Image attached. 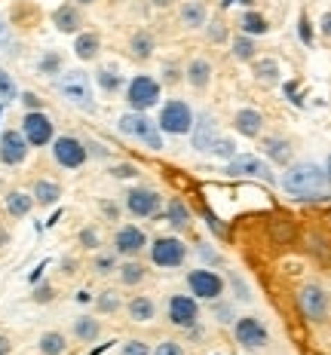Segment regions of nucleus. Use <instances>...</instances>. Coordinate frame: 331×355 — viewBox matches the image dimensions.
<instances>
[{"mask_svg": "<svg viewBox=\"0 0 331 355\" xmlns=\"http://www.w3.org/2000/svg\"><path fill=\"white\" fill-rule=\"evenodd\" d=\"M99 209H101V214H105L108 220H120V205H117V202H110V199H101V202H99Z\"/></svg>", "mask_w": 331, "mask_h": 355, "instance_id": "603ef678", "label": "nucleus"}, {"mask_svg": "<svg viewBox=\"0 0 331 355\" xmlns=\"http://www.w3.org/2000/svg\"><path fill=\"white\" fill-rule=\"evenodd\" d=\"M205 224H209V230L215 233V236H224V227L218 224V218H215V214H205Z\"/></svg>", "mask_w": 331, "mask_h": 355, "instance_id": "6e6d98bb", "label": "nucleus"}, {"mask_svg": "<svg viewBox=\"0 0 331 355\" xmlns=\"http://www.w3.org/2000/svg\"><path fill=\"white\" fill-rule=\"evenodd\" d=\"M291 141L282 135H264L261 138V153L267 157L270 166H291Z\"/></svg>", "mask_w": 331, "mask_h": 355, "instance_id": "a211bd4d", "label": "nucleus"}, {"mask_svg": "<svg viewBox=\"0 0 331 355\" xmlns=\"http://www.w3.org/2000/svg\"><path fill=\"white\" fill-rule=\"evenodd\" d=\"M233 3H239V0H221V6H224V10H227V6H233Z\"/></svg>", "mask_w": 331, "mask_h": 355, "instance_id": "e2e57ef3", "label": "nucleus"}, {"mask_svg": "<svg viewBox=\"0 0 331 355\" xmlns=\"http://www.w3.org/2000/svg\"><path fill=\"white\" fill-rule=\"evenodd\" d=\"M74 55L80 58V62H95V58L101 55V34L99 31H80L74 34Z\"/></svg>", "mask_w": 331, "mask_h": 355, "instance_id": "5701e85b", "label": "nucleus"}, {"mask_svg": "<svg viewBox=\"0 0 331 355\" xmlns=\"http://www.w3.org/2000/svg\"><path fill=\"white\" fill-rule=\"evenodd\" d=\"M298 34H300V43H304V46H313V25H310V19H307V16H300Z\"/></svg>", "mask_w": 331, "mask_h": 355, "instance_id": "8fccbe9b", "label": "nucleus"}, {"mask_svg": "<svg viewBox=\"0 0 331 355\" xmlns=\"http://www.w3.org/2000/svg\"><path fill=\"white\" fill-rule=\"evenodd\" d=\"M166 220L175 227V230H187L190 227V209H187V202L184 199H169L166 202Z\"/></svg>", "mask_w": 331, "mask_h": 355, "instance_id": "f704fd0d", "label": "nucleus"}, {"mask_svg": "<svg viewBox=\"0 0 331 355\" xmlns=\"http://www.w3.org/2000/svg\"><path fill=\"white\" fill-rule=\"evenodd\" d=\"M77 242L83 251H99L101 248V233L99 227H83V230L77 233Z\"/></svg>", "mask_w": 331, "mask_h": 355, "instance_id": "ea45409f", "label": "nucleus"}, {"mask_svg": "<svg viewBox=\"0 0 331 355\" xmlns=\"http://www.w3.org/2000/svg\"><path fill=\"white\" fill-rule=\"evenodd\" d=\"M147 251H151V263L160 266V270H178L187 261V245L178 236H157L147 245Z\"/></svg>", "mask_w": 331, "mask_h": 355, "instance_id": "0eeeda50", "label": "nucleus"}, {"mask_svg": "<svg viewBox=\"0 0 331 355\" xmlns=\"http://www.w3.org/2000/svg\"><path fill=\"white\" fill-rule=\"evenodd\" d=\"M110 178H117V181H132V178H138V166H132V162H117V166H110Z\"/></svg>", "mask_w": 331, "mask_h": 355, "instance_id": "49530a36", "label": "nucleus"}, {"mask_svg": "<svg viewBox=\"0 0 331 355\" xmlns=\"http://www.w3.org/2000/svg\"><path fill=\"white\" fill-rule=\"evenodd\" d=\"M151 355H187V349H184L178 340H160Z\"/></svg>", "mask_w": 331, "mask_h": 355, "instance_id": "a18cd8bd", "label": "nucleus"}, {"mask_svg": "<svg viewBox=\"0 0 331 355\" xmlns=\"http://www.w3.org/2000/svg\"><path fill=\"white\" fill-rule=\"evenodd\" d=\"M31 300H34V303H53V300H56V288L49 285V282H40V285L34 288Z\"/></svg>", "mask_w": 331, "mask_h": 355, "instance_id": "09e8293b", "label": "nucleus"}, {"mask_svg": "<svg viewBox=\"0 0 331 355\" xmlns=\"http://www.w3.org/2000/svg\"><path fill=\"white\" fill-rule=\"evenodd\" d=\"M19 98V86L12 80V73H6L0 68V101H16Z\"/></svg>", "mask_w": 331, "mask_h": 355, "instance_id": "a19ab883", "label": "nucleus"}, {"mask_svg": "<svg viewBox=\"0 0 331 355\" xmlns=\"http://www.w3.org/2000/svg\"><path fill=\"white\" fill-rule=\"evenodd\" d=\"M117 266H120V254H117L114 248H110V251H95V254H92V261H90L92 276H99V279L114 276V272H117Z\"/></svg>", "mask_w": 331, "mask_h": 355, "instance_id": "7c9ffc66", "label": "nucleus"}, {"mask_svg": "<svg viewBox=\"0 0 331 355\" xmlns=\"http://www.w3.org/2000/svg\"><path fill=\"white\" fill-rule=\"evenodd\" d=\"M92 300H95V309H99L101 315H117L123 306H126L117 288H105V291H99Z\"/></svg>", "mask_w": 331, "mask_h": 355, "instance_id": "c9c22d12", "label": "nucleus"}, {"mask_svg": "<svg viewBox=\"0 0 331 355\" xmlns=\"http://www.w3.org/2000/svg\"><path fill=\"white\" fill-rule=\"evenodd\" d=\"M65 71V58H62V53L58 49H46V53L40 55V62H37V73L40 77H58V73Z\"/></svg>", "mask_w": 331, "mask_h": 355, "instance_id": "4c0bfd02", "label": "nucleus"}, {"mask_svg": "<svg viewBox=\"0 0 331 355\" xmlns=\"http://www.w3.org/2000/svg\"><path fill=\"white\" fill-rule=\"evenodd\" d=\"M3 209H6L10 218L22 220V218H28V214L34 211V196L25 193V190H10V193L3 196Z\"/></svg>", "mask_w": 331, "mask_h": 355, "instance_id": "bb28decb", "label": "nucleus"}, {"mask_svg": "<svg viewBox=\"0 0 331 355\" xmlns=\"http://www.w3.org/2000/svg\"><path fill=\"white\" fill-rule=\"evenodd\" d=\"M28 150H31V144L25 141V135L19 129H6L0 135V162L3 166H10V168L22 166L28 159Z\"/></svg>", "mask_w": 331, "mask_h": 355, "instance_id": "dca6fc26", "label": "nucleus"}, {"mask_svg": "<svg viewBox=\"0 0 331 355\" xmlns=\"http://www.w3.org/2000/svg\"><path fill=\"white\" fill-rule=\"evenodd\" d=\"M160 92H163L160 80L147 77V73H135V77L126 83V105H129V110H142V114H147L151 107L160 105Z\"/></svg>", "mask_w": 331, "mask_h": 355, "instance_id": "423d86ee", "label": "nucleus"}, {"mask_svg": "<svg viewBox=\"0 0 331 355\" xmlns=\"http://www.w3.org/2000/svg\"><path fill=\"white\" fill-rule=\"evenodd\" d=\"M123 309H126L129 322H135V324H147V322L157 319V300L147 297V294H135V297H129Z\"/></svg>", "mask_w": 331, "mask_h": 355, "instance_id": "4be33fe9", "label": "nucleus"}, {"mask_svg": "<svg viewBox=\"0 0 331 355\" xmlns=\"http://www.w3.org/2000/svg\"><path fill=\"white\" fill-rule=\"evenodd\" d=\"M6 242H10V230H3V227H0V248H3Z\"/></svg>", "mask_w": 331, "mask_h": 355, "instance_id": "bf43d9fd", "label": "nucleus"}, {"mask_svg": "<svg viewBox=\"0 0 331 355\" xmlns=\"http://www.w3.org/2000/svg\"><path fill=\"white\" fill-rule=\"evenodd\" d=\"M153 53H157V37L151 31H135L129 37V55L135 58V62H151Z\"/></svg>", "mask_w": 331, "mask_h": 355, "instance_id": "a878e982", "label": "nucleus"}, {"mask_svg": "<svg viewBox=\"0 0 331 355\" xmlns=\"http://www.w3.org/2000/svg\"><path fill=\"white\" fill-rule=\"evenodd\" d=\"M224 172L233 178H255V181H264V184H279V178L273 175V166L267 159L255 157V153H237L227 162Z\"/></svg>", "mask_w": 331, "mask_h": 355, "instance_id": "6e6552de", "label": "nucleus"}, {"mask_svg": "<svg viewBox=\"0 0 331 355\" xmlns=\"http://www.w3.org/2000/svg\"><path fill=\"white\" fill-rule=\"evenodd\" d=\"M190 135H194V147H196V150H209L212 141L218 138L215 116H212V114H200L194 120V132H190Z\"/></svg>", "mask_w": 331, "mask_h": 355, "instance_id": "393cba45", "label": "nucleus"}, {"mask_svg": "<svg viewBox=\"0 0 331 355\" xmlns=\"http://www.w3.org/2000/svg\"><path fill=\"white\" fill-rule=\"evenodd\" d=\"M49 147H53L56 166H62L65 172H77V168H83L90 162V147L77 135H56Z\"/></svg>", "mask_w": 331, "mask_h": 355, "instance_id": "39448f33", "label": "nucleus"}, {"mask_svg": "<svg viewBox=\"0 0 331 355\" xmlns=\"http://www.w3.org/2000/svg\"><path fill=\"white\" fill-rule=\"evenodd\" d=\"M325 184H328L325 168L316 166V162H294V166H285V175L279 178V187L289 196H298V199L322 193Z\"/></svg>", "mask_w": 331, "mask_h": 355, "instance_id": "f257e3e1", "label": "nucleus"}, {"mask_svg": "<svg viewBox=\"0 0 331 355\" xmlns=\"http://www.w3.org/2000/svg\"><path fill=\"white\" fill-rule=\"evenodd\" d=\"M12 352V337L0 334V355H10Z\"/></svg>", "mask_w": 331, "mask_h": 355, "instance_id": "4d7b16f0", "label": "nucleus"}, {"mask_svg": "<svg viewBox=\"0 0 331 355\" xmlns=\"http://www.w3.org/2000/svg\"><path fill=\"white\" fill-rule=\"evenodd\" d=\"M264 114L257 107H239L237 114H233V129H237V135L242 138H261L264 132Z\"/></svg>", "mask_w": 331, "mask_h": 355, "instance_id": "6ab92c4d", "label": "nucleus"}, {"mask_svg": "<svg viewBox=\"0 0 331 355\" xmlns=\"http://www.w3.org/2000/svg\"><path fill=\"white\" fill-rule=\"evenodd\" d=\"M0 53H16V37H12V25L0 16Z\"/></svg>", "mask_w": 331, "mask_h": 355, "instance_id": "79ce46f5", "label": "nucleus"}, {"mask_svg": "<svg viewBox=\"0 0 331 355\" xmlns=\"http://www.w3.org/2000/svg\"><path fill=\"white\" fill-rule=\"evenodd\" d=\"M147 245H151V239H147V233L138 224H123L120 230L114 233V251L120 254V261L138 257Z\"/></svg>", "mask_w": 331, "mask_h": 355, "instance_id": "2eb2a0df", "label": "nucleus"}, {"mask_svg": "<svg viewBox=\"0 0 331 355\" xmlns=\"http://www.w3.org/2000/svg\"><path fill=\"white\" fill-rule=\"evenodd\" d=\"M31 196H34V205L53 209L58 199H62V184L53 181V178H37L34 187H31Z\"/></svg>", "mask_w": 331, "mask_h": 355, "instance_id": "b1692460", "label": "nucleus"}, {"mask_svg": "<svg viewBox=\"0 0 331 355\" xmlns=\"http://www.w3.org/2000/svg\"><path fill=\"white\" fill-rule=\"evenodd\" d=\"M233 337H237V343L246 346V349H264V346L270 343L267 324L261 319H255V315H242V319L233 322Z\"/></svg>", "mask_w": 331, "mask_h": 355, "instance_id": "4468645a", "label": "nucleus"}, {"mask_svg": "<svg viewBox=\"0 0 331 355\" xmlns=\"http://www.w3.org/2000/svg\"><path fill=\"white\" fill-rule=\"evenodd\" d=\"M74 3H77V6H83V10H86V6H95V3H99V0H74Z\"/></svg>", "mask_w": 331, "mask_h": 355, "instance_id": "680f3d73", "label": "nucleus"}, {"mask_svg": "<svg viewBox=\"0 0 331 355\" xmlns=\"http://www.w3.org/2000/svg\"><path fill=\"white\" fill-rule=\"evenodd\" d=\"M230 55L237 58V62L252 64L257 58V40H255V37H248V34H237L230 40Z\"/></svg>", "mask_w": 331, "mask_h": 355, "instance_id": "72a5a7b5", "label": "nucleus"}, {"mask_svg": "<svg viewBox=\"0 0 331 355\" xmlns=\"http://www.w3.org/2000/svg\"><path fill=\"white\" fill-rule=\"evenodd\" d=\"M205 40L209 43H227V25L224 21H205Z\"/></svg>", "mask_w": 331, "mask_h": 355, "instance_id": "c03bdc74", "label": "nucleus"}, {"mask_svg": "<svg viewBox=\"0 0 331 355\" xmlns=\"http://www.w3.org/2000/svg\"><path fill=\"white\" fill-rule=\"evenodd\" d=\"M194 120H196V114H194V107H190L187 101L169 98L166 105L160 107L157 125H160V132H163V135L181 138V135H190V132H194Z\"/></svg>", "mask_w": 331, "mask_h": 355, "instance_id": "20e7f679", "label": "nucleus"}, {"mask_svg": "<svg viewBox=\"0 0 331 355\" xmlns=\"http://www.w3.org/2000/svg\"><path fill=\"white\" fill-rule=\"evenodd\" d=\"M166 315L175 328H184V331L196 328V322H200V300H196L194 294H172L169 306H166Z\"/></svg>", "mask_w": 331, "mask_h": 355, "instance_id": "ddd939ff", "label": "nucleus"}, {"mask_svg": "<svg viewBox=\"0 0 331 355\" xmlns=\"http://www.w3.org/2000/svg\"><path fill=\"white\" fill-rule=\"evenodd\" d=\"M95 83H99V89L105 95H117L120 89H126V83H123V77H120V71L110 68V64H105V68L95 71Z\"/></svg>", "mask_w": 331, "mask_h": 355, "instance_id": "e433bc0d", "label": "nucleus"}, {"mask_svg": "<svg viewBox=\"0 0 331 355\" xmlns=\"http://www.w3.org/2000/svg\"><path fill=\"white\" fill-rule=\"evenodd\" d=\"M117 279H120L123 288H138L147 279V266L138 261V257L120 261V266H117Z\"/></svg>", "mask_w": 331, "mask_h": 355, "instance_id": "cd10ccee", "label": "nucleus"}, {"mask_svg": "<svg viewBox=\"0 0 331 355\" xmlns=\"http://www.w3.org/2000/svg\"><path fill=\"white\" fill-rule=\"evenodd\" d=\"M53 89L68 101V105L80 107L83 114H95V92H92V80L86 71H80V68L62 71L53 80Z\"/></svg>", "mask_w": 331, "mask_h": 355, "instance_id": "f03ea898", "label": "nucleus"}, {"mask_svg": "<svg viewBox=\"0 0 331 355\" xmlns=\"http://www.w3.org/2000/svg\"><path fill=\"white\" fill-rule=\"evenodd\" d=\"M270 31V21L267 16H261L257 10H246L239 16V34H248V37H264Z\"/></svg>", "mask_w": 331, "mask_h": 355, "instance_id": "473e14b6", "label": "nucleus"}, {"mask_svg": "<svg viewBox=\"0 0 331 355\" xmlns=\"http://www.w3.org/2000/svg\"><path fill=\"white\" fill-rule=\"evenodd\" d=\"M187 288H190V294H194L196 300H221L227 282H224L221 272L209 270V266H200V270L187 272Z\"/></svg>", "mask_w": 331, "mask_h": 355, "instance_id": "9b49d317", "label": "nucleus"}, {"mask_svg": "<svg viewBox=\"0 0 331 355\" xmlns=\"http://www.w3.org/2000/svg\"><path fill=\"white\" fill-rule=\"evenodd\" d=\"M71 334L77 343H95L101 337V322L95 315H77L71 324Z\"/></svg>", "mask_w": 331, "mask_h": 355, "instance_id": "c85d7f7f", "label": "nucleus"}, {"mask_svg": "<svg viewBox=\"0 0 331 355\" xmlns=\"http://www.w3.org/2000/svg\"><path fill=\"white\" fill-rule=\"evenodd\" d=\"M252 73L261 86H276L282 80V68H279L276 58H255L252 62Z\"/></svg>", "mask_w": 331, "mask_h": 355, "instance_id": "c756f323", "label": "nucleus"}, {"mask_svg": "<svg viewBox=\"0 0 331 355\" xmlns=\"http://www.w3.org/2000/svg\"><path fill=\"white\" fill-rule=\"evenodd\" d=\"M117 132L132 138V141L144 144L147 150H163L166 147L163 132H160L157 120H151V116L142 114V110H129V114H123L120 120H117Z\"/></svg>", "mask_w": 331, "mask_h": 355, "instance_id": "7ed1b4c3", "label": "nucleus"}, {"mask_svg": "<svg viewBox=\"0 0 331 355\" xmlns=\"http://www.w3.org/2000/svg\"><path fill=\"white\" fill-rule=\"evenodd\" d=\"M53 28L58 34H80L86 25V16H83V6H77L74 0H65L53 10Z\"/></svg>", "mask_w": 331, "mask_h": 355, "instance_id": "f3484780", "label": "nucleus"}, {"mask_svg": "<svg viewBox=\"0 0 331 355\" xmlns=\"http://www.w3.org/2000/svg\"><path fill=\"white\" fill-rule=\"evenodd\" d=\"M19 101L25 105V110H43V98L37 92H19Z\"/></svg>", "mask_w": 331, "mask_h": 355, "instance_id": "3c124183", "label": "nucleus"}, {"mask_svg": "<svg viewBox=\"0 0 331 355\" xmlns=\"http://www.w3.org/2000/svg\"><path fill=\"white\" fill-rule=\"evenodd\" d=\"M325 178H328V181H331V159H328V168H325Z\"/></svg>", "mask_w": 331, "mask_h": 355, "instance_id": "0e129e2a", "label": "nucleus"}, {"mask_svg": "<svg viewBox=\"0 0 331 355\" xmlns=\"http://www.w3.org/2000/svg\"><path fill=\"white\" fill-rule=\"evenodd\" d=\"M175 3H178V0H151L153 10H172Z\"/></svg>", "mask_w": 331, "mask_h": 355, "instance_id": "13d9d810", "label": "nucleus"}, {"mask_svg": "<svg viewBox=\"0 0 331 355\" xmlns=\"http://www.w3.org/2000/svg\"><path fill=\"white\" fill-rule=\"evenodd\" d=\"M209 153L212 157H218V159H224V162H230L233 157H237V141H230V138H215L209 147Z\"/></svg>", "mask_w": 331, "mask_h": 355, "instance_id": "58836bf2", "label": "nucleus"}, {"mask_svg": "<svg viewBox=\"0 0 331 355\" xmlns=\"http://www.w3.org/2000/svg\"><path fill=\"white\" fill-rule=\"evenodd\" d=\"M160 73H163V77H160V80H163V86H178L184 80V68H181V64H175V62H166Z\"/></svg>", "mask_w": 331, "mask_h": 355, "instance_id": "37998d69", "label": "nucleus"}, {"mask_svg": "<svg viewBox=\"0 0 331 355\" xmlns=\"http://www.w3.org/2000/svg\"><path fill=\"white\" fill-rule=\"evenodd\" d=\"M77 257H62V276H77Z\"/></svg>", "mask_w": 331, "mask_h": 355, "instance_id": "864d4df0", "label": "nucleus"}, {"mask_svg": "<svg viewBox=\"0 0 331 355\" xmlns=\"http://www.w3.org/2000/svg\"><path fill=\"white\" fill-rule=\"evenodd\" d=\"M212 73H215V68H212L209 58H190L184 64V83L196 89V92H203V89L212 86Z\"/></svg>", "mask_w": 331, "mask_h": 355, "instance_id": "aec40b11", "label": "nucleus"}, {"mask_svg": "<svg viewBox=\"0 0 331 355\" xmlns=\"http://www.w3.org/2000/svg\"><path fill=\"white\" fill-rule=\"evenodd\" d=\"M77 300H80V303H90L92 297H90V291H77Z\"/></svg>", "mask_w": 331, "mask_h": 355, "instance_id": "052dcab7", "label": "nucleus"}, {"mask_svg": "<svg viewBox=\"0 0 331 355\" xmlns=\"http://www.w3.org/2000/svg\"><path fill=\"white\" fill-rule=\"evenodd\" d=\"M123 209L132 218H153V214H160V209H163V196H160V190L138 184V187H129L123 193Z\"/></svg>", "mask_w": 331, "mask_h": 355, "instance_id": "1a4fd4ad", "label": "nucleus"}, {"mask_svg": "<svg viewBox=\"0 0 331 355\" xmlns=\"http://www.w3.org/2000/svg\"><path fill=\"white\" fill-rule=\"evenodd\" d=\"M178 21L187 31H203L205 21H209V10H205V3H200V0H181Z\"/></svg>", "mask_w": 331, "mask_h": 355, "instance_id": "412c9836", "label": "nucleus"}, {"mask_svg": "<svg viewBox=\"0 0 331 355\" xmlns=\"http://www.w3.org/2000/svg\"><path fill=\"white\" fill-rule=\"evenodd\" d=\"M22 135H25V141L31 147H49L56 138V125L49 120L43 110H25V116H22Z\"/></svg>", "mask_w": 331, "mask_h": 355, "instance_id": "f8f14e48", "label": "nucleus"}, {"mask_svg": "<svg viewBox=\"0 0 331 355\" xmlns=\"http://www.w3.org/2000/svg\"><path fill=\"white\" fill-rule=\"evenodd\" d=\"M151 352H153L151 343H144V340H138V337L126 340V343H123V349H120V355H151Z\"/></svg>", "mask_w": 331, "mask_h": 355, "instance_id": "de8ad7c7", "label": "nucleus"}, {"mask_svg": "<svg viewBox=\"0 0 331 355\" xmlns=\"http://www.w3.org/2000/svg\"><path fill=\"white\" fill-rule=\"evenodd\" d=\"M298 306H300V313H304V319H307V322L319 324V322H325V319H328L331 297H328V291H325L322 285L307 282V285L298 291Z\"/></svg>", "mask_w": 331, "mask_h": 355, "instance_id": "9d476101", "label": "nucleus"}, {"mask_svg": "<svg viewBox=\"0 0 331 355\" xmlns=\"http://www.w3.org/2000/svg\"><path fill=\"white\" fill-rule=\"evenodd\" d=\"M319 34L325 37V40H331V10H328L322 19H319Z\"/></svg>", "mask_w": 331, "mask_h": 355, "instance_id": "5fc2aeb1", "label": "nucleus"}, {"mask_svg": "<svg viewBox=\"0 0 331 355\" xmlns=\"http://www.w3.org/2000/svg\"><path fill=\"white\" fill-rule=\"evenodd\" d=\"M37 352L40 355H65L68 352V337L62 331H43L37 337Z\"/></svg>", "mask_w": 331, "mask_h": 355, "instance_id": "2f4dec72", "label": "nucleus"}]
</instances>
